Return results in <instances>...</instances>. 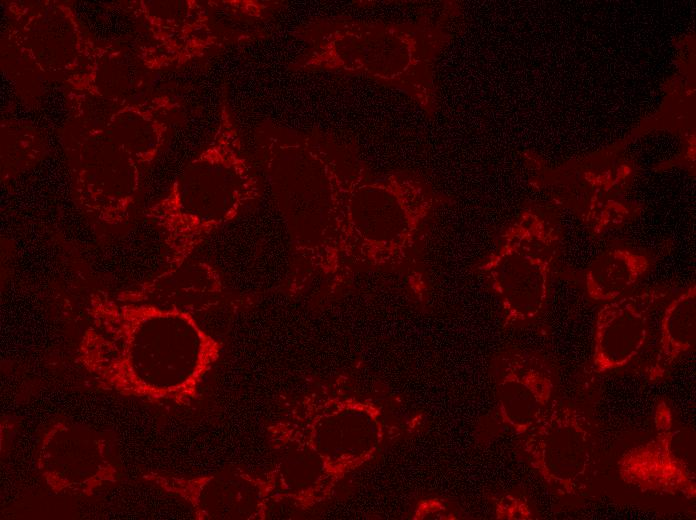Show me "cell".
Segmentation results:
<instances>
[{"label": "cell", "instance_id": "obj_1", "mask_svg": "<svg viewBox=\"0 0 696 520\" xmlns=\"http://www.w3.org/2000/svg\"><path fill=\"white\" fill-rule=\"evenodd\" d=\"M86 313L77 361L98 388L120 396L188 405L222 352L190 310L160 300L154 279L94 291Z\"/></svg>", "mask_w": 696, "mask_h": 520}, {"label": "cell", "instance_id": "obj_2", "mask_svg": "<svg viewBox=\"0 0 696 520\" xmlns=\"http://www.w3.org/2000/svg\"><path fill=\"white\" fill-rule=\"evenodd\" d=\"M266 178L294 253L309 276L337 278L343 258L345 173L328 144L268 126L259 133Z\"/></svg>", "mask_w": 696, "mask_h": 520}, {"label": "cell", "instance_id": "obj_3", "mask_svg": "<svg viewBox=\"0 0 696 520\" xmlns=\"http://www.w3.org/2000/svg\"><path fill=\"white\" fill-rule=\"evenodd\" d=\"M309 45L289 68L362 76L397 89L430 117L437 106L436 64L451 35L440 22L315 20L300 34Z\"/></svg>", "mask_w": 696, "mask_h": 520}, {"label": "cell", "instance_id": "obj_4", "mask_svg": "<svg viewBox=\"0 0 696 520\" xmlns=\"http://www.w3.org/2000/svg\"><path fill=\"white\" fill-rule=\"evenodd\" d=\"M260 194L235 121L223 107L212 141L148 211L166 253V269L160 275L177 273L212 233L238 217Z\"/></svg>", "mask_w": 696, "mask_h": 520}, {"label": "cell", "instance_id": "obj_5", "mask_svg": "<svg viewBox=\"0 0 696 520\" xmlns=\"http://www.w3.org/2000/svg\"><path fill=\"white\" fill-rule=\"evenodd\" d=\"M440 204L441 197L417 174H350L344 201L346 267L395 269L406 264Z\"/></svg>", "mask_w": 696, "mask_h": 520}, {"label": "cell", "instance_id": "obj_6", "mask_svg": "<svg viewBox=\"0 0 696 520\" xmlns=\"http://www.w3.org/2000/svg\"><path fill=\"white\" fill-rule=\"evenodd\" d=\"M386 407L337 380L296 397L274 423L306 443L340 483L402 434Z\"/></svg>", "mask_w": 696, "mask_h": 520}, {"label": "cell", "instance_id": "obj_7", "mask_svg": "<svg viewBox=\"0 0 696 520\" xmlns=\"http://www.w3.org/2000/svg\"><path fill=\"white\" fill-rule=\"evenodd\" d=\"M561 251L557 225L528 209L499 234L494 249L475 266L499 301L504 328L529 324L544 313Z\"/></svg>", "mask_w": 696, "mask_h": 520}, {"label": "cell", "instance_id": "obj_8", "mask_svg": "<svg viewBox=\"0 0 696 520\" xmlns=\"http://www.w3.org/2000/svg\"><path fill=\"white\" fill-rule=\"evenodd\" d=\"M524 461L557 495L577 497L589 487L596 468V438L587 412L554 397L538 422L518 437Z\"/></svg>", "mask_w": 696, "mask_h": 520}, {"label": "cell", "instance_id": "obj_9", "mask_svg": "<svg viewBox=\"0 0 696 520\" xmlns=\"http://www.w3.org/2000/svg\"><path fill=\"white\" fill-rule=\"evenodd\" d=\"M35 460L42 482L56 495L90 497L121 477L115 435L69 419L44 427Z\"/></svg>", "mask_w": 696, "mask_h": 520}, {"label": "cell", "instance_id": "obj_10", "mask_svg": "<svg viewBox=\"0 0 696 520\" xmlns=\"http://www.w3.org/2000/svg\"><path fill=\"white\" fill-rule=\"evenodd\" d=\"M142 478L184 501L199 520H265L274 507L269 472L236 467L198 476L147 472Z\"/></svg>", "mask_w": 696, "mask_h": 520}, {"label": "cell", "instance_id": "obj_11", "mask_svg": "<svg viewBox=\"0 0 696 520\" xmlns=\"http://www.w3.org/2000/svg\"><path fill=\"white\" fill-rule=\"evenodd\" d=\"M490 371L496 398L492 421L519 437L538 422L554 399L555 368L539 352L512 348L492 358Z\"/></svg>", "mask_w": 696, "mask_h": 520}, {"label": "cell", "instance_id": "obj_12", "mask_svg": "<svg viewBox=\"0 0 696 520\" xmlns=\"http://www.w3.org/2000/svg\"><path fill=\"white\" fill-rule=\"evenodd\" d=\"M669 292L667 286L657 285L603 303L596 314L592 354L584 374L599 376L630 364L645 348L652 316Z\"/></svg>", "mask_w": 696, "mask_h": 520}, {"label": "cell", "instance_id": "obj_13", "mask_svg": "<svg viewBox=\"0 0 696 520\" xmlns=\"http://www.w3.org/2000/svg\"><path fill=\"white\" fill-rule=\"evenodd\" d=\"M653 425L646 442L627 449L618 459L619 478L643 493L694 499L695 472L673 449V414L663 399L655 406Z\"/></svg>", "mask_w": 696, "mask_h": 520}, {"label": "cell", "instance_id": "obj_14", "mask_svg": "<svg viewBox=\"0 0 696 520\" xmlns=\"http://www.w3.org/2000/svg\"><path fill=\"white\" fill-rule=\"evenodd\" d=\"M267 438L274 455L268 471L274 506L307 512L332 498L339 483L306 443L274 422L267 427Z\"/></svg>", "mask_w": 696, "mask_h": 520}, {"label": "cell", "instance_id": "obj_15", "mask_svg": "<svg viewBox=\"0 0 696 520\" xmlns=\"http://www.w3.org/2000/svg\"><path fill=\"white\" fill-rule=\"evenodd\" d=\"M658 259L656 253L643 248L612 245L580 273L584 291L591 301L602 304L623 297L635 291Z\"/></svg>", "mask_w": 696, "mask_h": 520}, {"label": "cell", "instance_id": "obj_16", "mask_svg": "<svg viewBox=\"0 0 696 520\" xmlns=\"http://www.w3.org/2000/svg\"><path fill=\"white\" fill-rule=\"evenodd\" d=\"M696 286L691 283L665 306L659 324V337L652 360L645 368L650 382L667 378L676 364L695 349Z\"/></svg>", "mask_w": 696, "mask_h": 520}]
</instances>
